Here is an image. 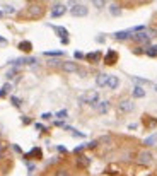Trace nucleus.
<instances>
[{
    "label": "nucleus",
    "mask_w": 157,
    "mask_h": 176,
    "mask_svg": "<svg viewBox=\"0 0 157 176\" xmlns=\"http://www.w3.org/2000/svg\"><path fill=\"white\" fill-rule=\"evenodd\" d=\"M131 94H133L135 99H142V97H145V89H143L142 85H135L133 91H131Z\"/></svg>",
    "instance_id": "nucleus-15"
},
{
    "label": "nucleus",
    "mask_w": 157,
    "mask_h": 176,
    "mask_svg": "<svg viewBox=\"0 0 157 176\" xmlns=\"http://www.w3.org/2000/svg\"><path fill=\"white\" fill-rule=\"evenodd\" d=\"M53 29H55V32H57L60 38H67L68 36V31L65 29V27H60V26H53Z\"/></svg>",
    "instance_id": "nucleus-19"
},
{
    "label": "nucleus",
    "mask_w": 157,
    "mask_h": 176,
    "mask_svg": "<svg viewBox=\"0 0 157 176\" xmlns=\"http://www.w3.org/2000/svg\"><path fill=\"white\" fill-rule=\"evenodd\" d=\"M4 11H5L7 14H14V12H16V9H14V7H11V5H5V7H4Z\"/></svg>",
    "instance_id": "nucleus-36"
},
{
    "label": "nucleus",
    "mask_w": 157,
    "mask_h": 176,
    "mask_svg": "<svg viewBox=\"0 0 157 176\" xmlns=\"http://www.w3.org/2000/svg\"><path fill=\"white\" fill-rule=\"evenodd\" d=\"M84 149H87L85 145H78V147H75V152H80V150H84Z\"/></svg>",
    "instance_id": "nucleus-42"
},
{
    "label": "nucleus",
    "mask_w": 157,
    "mask_h": 176,
    "mask_svg": "<svg viewBox=\"0 0 157 176\" xmlns=\"http://www.w3.org/2000/svg\"><path fill=\"white\" fill-rule=\"evenodd\" d=\"M12 149L16 150L17 154H22V149H21V147H19V145H12Z\"/></svg>",
    "instance_id": "nucleus-41"
},
{
    "label": "nucleus",
    "mask_w": 157,
    "mask_h": 176,
    "mask_svg": "<svg viewBox=\"0 0 157 176\" xmlns=\"http://www.w3.org/2000/svg\"><path fill=\"white\" fill-rule=\"evenodd\" d=\"M2 159H4V154H0V161H2Z\"/></svg>",
    "instance_id": "nucleus-49"
},
{
    "label": "nucleus",
    "mask_w": 157,
    "mask_h": 176,
    "mask_svg": "<svg viewBox=\"0 0 157 176\" xmlns=\"http://www.w3.org/2000/svg\"><path fill=\"white\" fill-rule=\"evenodd\" d=\"M155 144H157V134L149 135V137L143 139V142H142V145H145V147H154Z\"/></svg>",
    "instance_id": "nucleus-14"
},
{
    "label": "nucleus",
    "mask_w": 157,
    "mask_h": 176,
    "mask_svg": "<svg viewBox=\"0 0 157 176\" xmlns=\"http://www.w3.org/2000/svg\"><path fill=\"white\" fill-rule=\"evenodd\" d=\"M57 149H58V152H67V149H65V147H62V145H58Z\"/></svg>",
    "instance_id": "nucleus-43"
},
{
    "label": "nucleus",
    "mask_w": 157,
    "mask_h": 176,
    "mask_svg": "<svg viewBox=\"0 0 157 176\" xmlns=\"http://www.w3.org/2000/svg\"><path fill=\"white\" fill-rule=\"evenodd\" d=\"M55 116L58 118V120H65V118L68 116V111L67 110H62V111H58V113H55Z\"/></svg>",
    "instance_id": "nucleus-27"
},
{
    "label": "nucleus",
    "mask_w": 157,
    "mask_h": 176,
    "mask_svg": "<svg viewBox=\"0 0 157 176\" xmlns=\"http://www.w3.org/2000/svg\"><path fill=\"white\" fill-rule=\"evenodd\" d=\"M97 144H99L97 140H92V142H89V144H85V147H87V149H94V147H97Z\"/></svg>",
    "instance_id": "nucleus-34"
},
{
    "label": "nucleus",
    "mask_w": 157,
    "mask_h": 176,
    "mask_svg": "<svg viewBox=\"0 0 157 176\" xmlns=\"http://www.w3.org/2000/svg\"><path fill=\"white\" fill-rule=\"evenodd\" d=\"M78 164H80V166H89L91 164V159H89V157H85V156H80V157H78Z\"/></svg>",
    "instance_id": "nucleus-25"
},
{
    "label": "nucleus",
    "mask_w": 157,
    "mask_h": 176,
    "mask_svg": "<svg viewBox=\"0 0 157 176\" xmlns=\"http://www.w3.org/2000/svg\"><path fill=\"white\" fill-rule=\"evenodd\" d=\"M109 14H111V16H120V14H121L120 5H116V4H111V5H109Z\"/></svg>",
    "instance_id": "nucleus-20"
},
{
    "label": "nucleus",
    "mask_w": 157,
    "mask_h": 176,
    "mask_svg": "<svg viewBox=\"0 0 157 176\" xmlns=\"http://www.w3.org/2000/svg\"><path fill=\"white\" fill-rule=\"evenodd\" d=\"M92 2H94V5L97 7V9H101V7L104 5V0H92Z\"/></svg>",
    "instance_id": "nucleus-37"
},
{
    "label": "nucleus",
    "mask_w": 157,
    "mask_h": 176,
    "mask_svg": "<svg viewBox=\"0 0 157 176\" xmlns=\"http://www.w3.org/2000/svg\"><path fill=\"white\" fill-rule=\"evenodd\" d=\"M145 32H147V36L149 38H157V29L155 27H149Z\"/></svg>",
    "instance_id": "nucleus-28"
},
{
    "label": "nucleus",
    "mask_w": 157,
    "mask_h": 176,
    "mask_svg": "<svg viewBox=\"0 0 157 176\" xmlns=\"http://www.w3.org/2000/svg\"><path fill=\"white\" fill-rule=\"evenodd\" d=\"M2 89H4L5 92H11L12 91V84H11V82H5V84L2 85Z\"/></svg>",
    "instance_id": "nucleus-33"
},
{
    "label": "nucleus",
    "mask_w": 157,
    "mask_h": 176,
    "mask_svg": "<svg viewBox=\"0 0 157 176\" xmlns=\"http://www.w3.org/2000/svg\"><path fill=\"white\" fill-rule=\"evenodd\" d=\"M31 156H38V159H41L43 152H41V149H39V147H34V149H32L29 154H26V157H31Z\"/></svg>",
    "instance_id": "nucleus-21"
},
{
    "label": "nucleus",
    "mask_w": 157,
    "mask_h": 176,
    "mask_svg": "<svg viewBox=\"0 0 157 176\" xmlns=\"http://www.w3.org/2000/svg\"><path fill=\"white\" fill-rule=\"evenodd\" d=\"M17 48L21 50V51H26V53H29L32 50V43L31 41H21L19 45H17Z\"/></svg>",
    "instance_id": "nucleus-17"
},
{
    "label": "nucleus",
    "mask_w": 157,
    "mask_h": 176,
    "mask_svg": "<svg viewBox=\"0 0 157 176\" xmlns=\"http://www.w3.org/2000/svg\"><path fill=\"white\" fill-rule=\"evenodd\" d=\"M84 58L87 60L89 63H97V62L101 60V51H91V53L85 55Z\"/></svg>",
    "instance_id": "nucleus-12"
},
{
    "label": "nucleus",
    "mask_w": 157,
    "mask_h": 176,
    "mask_svg": "<svg viewBox=\"0 0 157 176\" xmlns=\"http://www.w3.org/2000/svg\"><path fill=\"white\" fill-rule=\"evenodd\" d=\"M65 12H67V7H65V5H55V7L51 9V17H53V19H57V17H62Z\"/></svg>",
    "instance_id": "nucleus-11"
},
{
    "label": "nucleus",
    "mask_w": 157,
    "mask_h": 176,
    "mask_svg": "<svg viewBox=\"0 0 157 176\" xmlns=\"http://www.w3.org/2000/svg\"><path fill=\"white\" fill-rule=\"evenodd\" d=\"M34 128H36V130H39V132H45V130H46V128H45V125H41V123H36V125H34Z\"/></svg>",
    "instance_id": "nucleus-40"
},
{
    "label": "nucleus",
    "mask_w": 157,
    "mask_h": 176,
    "mask_svg": "<svg viewBox=\"0 0 157 176\" xmlns=\"http://www.w3.org/2000/svg\"><path fill=\"white\" fill-rule=\"evenodd\" d=\"M133 110H135V103L131 99H121L118 103V111L120 113H131Z\"/></svg>",
    "instance_id": "nucleus-4"
},
{
    "label": "nucleus",
    "mask_w": 157,
    "mask_h": 176,
    "mask_svg": "<svg viewBox=\"0 0 157 176\" xmlns=\"http://www.w3.org/2000/svg\"><path fill=\"white\" fill-rule=\"evenodd\" d=\"M48 65H51V67H60L62 65V60H57V58H53L48 62Z\"/></svg>",
    "instance_id": "nucleus-32"
},
{
    "label": "nucleus",
    "mask_w": 157,
    "mask_h": 176,
    "mask_svg": "<svg viewBox=\"0 0 157 176\" xmlns=\"http://www.w3.org/2000/svg\"><path fill=\"white\" fill-rule=\"evenodd\" d=\"M60 69H62L65 74H75V72H80V69H78V65L75 63V62H62Z\"/></svg>",
    "instance_id": "nucleus-6"
},
{
    "label": "nucleus",
    "mask_w": 157,
    "mask_h": 176,
    "mask_svg": "<svg viewBox=\"0 0 157 176\" xmlns=\"http://www.w3.org/2000/svg\"><path fill=\"white\" fill-rule=\"evenodd\" d=\"M108 87H109L111 91H115L118 89V85H120V79H118V75H109V79H108Z\"/></svg>",
    "instance_id": "nucleus-13"
},
{
    "label": "nucleus",
    "mask_w": 157,
    "mask_h": 176,
    "mask_svg": "<svg viewBox=\"0 0 157 176\" xmlns=\"http://www.w3.org/2000/svg\"><path fill=\"white\" fill-rule=\"evenodd\" d=\"M36 62L38 60L34 58V57H24V58H22V63L24 65H36Z\"/></svg>",
    "instance_id": "nucleus-23"
},
{
    "label": "nucleus",
    "mask_w": 157,
    "mask_h": 176,
    "mask_svg": "<svg viewBox=\"0 0 157 176\" xmlns=\"http://www.w3.org/2000/svg\"><path fill=\"white\" fill-rule=\"evenodd\" d=\"M51 116H53L51 113H43V115H41V120H51Z\"/></svg>",
    "instance_id": "nucleus-39"
},
{
    "label": "nucleus",
    "mask_w": 157,
    "mask_h": 176,
    "mask_svg": "<svg viewBox=\"0 0 157 176\" xmlns=\"http://www.w3.org/2000/svg\"><path fill=\"white\" fill-rule=\"evenodd\" d=\"M70 14H72L73 17H85L89 14V9L85 5H82V4H75V5L70 9Z\"/></svg>",
    "instance_id": "nucleus-5"
},
{
    "label": "nucleus",
    "mask_w": 157,
    "mask_h": 176,
    "mask_svg": "<svg viewBox=\"0 0 157 176\" xmlns=\"http://www.w3.org/2000/svg\"><path fill=\"white\" fill-rule=\"evenodd\" d=\"M147 31V29H145ZM142 31V32H135V34H131V41L138 43V45H149V39L150 38L147 36V32Z\"/></svg>",
    "instance_id": "nucleus-7"
},
{
    "label": "nucleus",
    "mask_w": 157,
    "mask_h": 176,
    "mask_svg": "<svg viewBox=\"0 0 157 176\" xmlns=\"http://www.w3.org/2000/svg\"><path fill=\"white\" fill-rule=\"evenodd\" d=\"M5 96H7V92L4 89H0V97H5Z\"/></svg>",
    "instance_id": "nucleus-46"
},
{
    "label": "nucleus",
    "mask_w": 157,
    "mask_h": 176,
    "mask_svg": "<svg viewBox=\"0 0 157 176\" xmlns=\"http://www.w3.org/2000/svg\"><path fill=\"white\" fill-rule=\"evenodd\" d=\"M131 80H133V82H137L138 85H147V84H150V80H149V79H140V77H131Z\"/></svg>",
    "instance_id": "nucleus-22"
},
{
    "label": "nucleus",
    "mask_w": 157,
    "mask_h": 176,
    "mask_svg": "<svg viewBox=\"0 0 157 176\" xmlns=\"http://www.w3.org/2000/svg\"><path fill=\"white\" fill-rule=\"evenodd\" d=\"M73 57H75V58H77V60H82V58H84V57H85V55L82 53V51H75V53H73Z\"/></svg>",
    "instance_id": "nucleus-38"
},
{
    "label": "nucleus",
    "mask_w": 157,
    "mask_h": 176,
    "mask_svg": "<svg viewBox=\"0 0 157 176\" xmlns=\"http://www.w3.org/2000/svg\"><path fill=\"white\" fill-rule=\"evenodd\" d=\"M108 79H109L108 74H99L96 77V85H97V87H104V85L108 84Z\"/></svg>",
    "instance_id": "nucleus-16"
},
{
    "label": "nucleus",
    "mask_w": 157,
    "mask_h": 176,
    "mask_svg": "<svg viewBox=\"0 0 157 176\" xmlns=\"http://www.w3.org/2000/svg\"><path fill=\"white\" fill-rule=\"evenodd\" d=\"M2 16H4V12H2V11H0V19H2Z\"/></svg>",
    "instance_id": "nucleus-48"
},
{
    "label": "nucleus",
    "mask_w": 157,
    "mask_h": 176,
    "mask_svg": "<svg viewBox=\"0 0 157 176\" xmlns=\"http://www.w3.org/2000/svg\"><path fill=\"white\" fill-rule=\"evenodd\" d=\"M152 161H154V154H152L150 150H140L138 154H137V162L142 166H149L152 164Z\"/></svg>",
    "instance_id": "nucleus-2"
},
{
    "label": "nucleus",
    "mask_w": 157,
    "mask_h": 176,
    "mask_svg": "<svg viewBox=\"0 0 157 176\" xmlns=\"http://www.w3.org/2000/svg\"><path fill=\"white\" fill-rule=\"evenodd\" d=\"M11 103H12V106H16V108L21 106V99H19V97H16V96L11 97Z\"/></svg>",
    "instance_id": "nucleus-30"
},
{
    "label": "nucleus",
    "mask_w": 157,
    "mask_h": 176,
    "mask_svg": "<svg viewBox=\"0 0 157 176\" xmlns=\"http://www.w3.org/2000/svg\"><path fill=\"white\" fill-rule=\"evenodd\" d=\"M154 91H155V92H157V84H155V85H154Z\"/></svg>",
    "instance_id": "nucleus-47"
},
{
    "label": "nucleus",
    "mask_w": 157,
    "mask_h": 176,
    "mask_svg": "<svg viewBox=\"0 0 157 176\" xmlns=\"http://www.w3.org/2000/svg\"><path fill=\"white\" fill-rule=\"evenodd\" d=\"M0 45H7V39H5V38L0 36Z\"/></svg>",
    "instance_id": "nucleus-45"
},
{
    "label": "nucleus",
    "mask_w": 157,
    "mask_h": 176,
    "mask_svg": "<svg viewBox=\"0 0 157 176\" xmlns=\"http://www.w3.org/2000/svg\"><path fill=\"white\" fill-rule=\"evenodd\" d=\"M16 74H17V69H16V67H14V69H11V70H9V72H7V74H5V77H7V79H9V80H11L12 77H16Z\"/></svg>",
    "instance_id": "nucleus-29"
},
{
    "label": "nucleus",
    "mask_w": 157,
    "mask_h": 176,
    "mask_svg": "<svg viewBox=\"0 0 157 176\" xmlns=\"http://www.w3.org/2000/svg\"><path fill=\"white\" fill-rule=\"evenodd\" d=\"M55 176H72V174L68 173V169H65V168H60V169H57Z\"/></svg>",
    "instance_id": "nucleus-26"
},
{
    "label": "nucleus",
    "mask_w": 157,
    "mask_h": 176,
    "mask_svg": "<svg viewBox=\"0 0 157 176\" xmlns=\"http://www.w3.org/2000/svg\"><path fill=\"white\" fill-rule=\"evenodd\" d=\"M80 104H91V106H96L99 103V92L97 91H87L85 94L78 97Z\"/></svg>",
    "instance_id": "nucleus-1"
},
{
    "label": "nucleus",
    "mask_w": 157,
    "mask_h": 176,
    "mask_svg": "<svg viewBox=\"0 0 157 176\" xmlns=\"http://www.w3.org/2000/svg\"><path fill=\"white\" fill-rule=\"evenodd\" d=\"M63 51L62 50H57V51H45V57H63Z\"/></svg>",
    "instance_id": "nucleus-24"
},
{
    "label": "nucleus",
    "mask_w": 157,
    "mask_h": 176,
    "mask_svg": "<svg viewBox=\"0 0 157 176\" xmlns=\"http://www.w3.org/2000/svg\"><path fill=\"white\" fill-rule=\"evenodd\" d=\"M137 2H145V0H137Z\"/></svg>",
    "instance_id": "nucleus-50"
},
{
    "label": "nucleus",
    "mask_w": 157,
    "mask_h": 176,
    "mask_svg": "<svg viewBox=\"0 0 157 176\" xmlns=\"http://www.w3.org/2000/svg\"><path fill=\"white\" fill-rule=\"evenodd\" d=\"M43 12H45V7L39 5V4H32V5L27 7V16L32 17V19H38V17H41Z\"/></svg>",
    "instance_id": "nucleus-3"
},
{
    "label": "nucleus",
    "mask_w": 157,
    "mask_h": 176,
    "mask_svg": "<svg viewBox=\"0 0 157 176\" xmlns=\"http://www.w3.org/2000/svg\"><path fill=\"white\" fill-rule=\"evenodd\" d=\"M5 149H7V144L4 142V140H0V154H4V152H5Z\"/></svg>",
    "instance_id": "nucleus-35"
},
{
    "label": "nucleus",
    "mask_w": 157,
    "mask_h": 176,
    "mask_svg": "<svg viewBox=\"0 0 157 176\" xmlns=\"http://www.w3.org/2000/svg\"><path fill=\"white\" fill-rule=\"evenodd\" d=\"M131 29H125V31H118L113 34V38L115 39H118V41H126V39H131Z\"/></svg>",
    "instance_id": "nucleus-8"
},
{
    "label": "nucleus",
    "mask_w": 157,
    "mask_h": 176,
    "mask_svg": "<svg viewBox=\"0 0 157 176\" xmlns=\"http://www.w3.org/2000/svg\"><path fill=\"white\" fill-rule=\"evenodd\" d=\"M116 60H118V53H116L115 50H109V51L106 53V57H104V63L106 65H115Z\"/></svg>",
    "instance_id": "nucleus-9"
},
{
    "label": "nucleus",
    "mask_w": 157,
    "mask_h": 176,
    "mask_svg": "<svg viewBox=\"0 0 157 176\" xmlns=\"http://www.w3.org/2000/svg\"><path fill=\"white\" fill-rule=\"evenodd\" d=\"M70 134H72L73 137H78V139H84V137H85V135L82 134V132H77L75 128H72V130H70Z\"/></svg>",
    "instance_id": "nucleus-31"
},
{
    "label": "nucleus",
    "mask_w": 157,
    "mask_h": 176,
    "mask_svg": "<svg viewBox=\"0 0 157 176\" xmlns=\"http://www.w3.org/2000/svg\"><path fill=\"white\" fill-rule=\"evenodd\" d=\"M55 125H57V127H63V122H62V120H57V122H55Z\"/></svg>",
    "instance_id": "nucleus-44"
},
{
    "label": "nucleus",
    "mask_w": 157,
    "mask_h": 176,
    "mask_svg": "<svg viewBox=\"0 0 157 176\" xmlns=\"http://www.w3.org/2000/svg\"><path fill=\"white\" fill-rule=\"evenodd\" d=\"M145 55L150 57V58H155L157 57V45H150L149 48H145Z\"/></svg>",
    "instance_id": "nucleus-18"
},
{
    "label": "nucleus",
    "mask_w": 157,
    "mask_h": 176,
    "mask_svg": "<svg viewBox=\"0 0 157 176\" xmlns=\"http://www.w3.org/2000/svg\"><path fill=\"white\" fill-rule=\"evenodd\" d=\"M96 110H97V113H101V115H104V113H108L109 111V108H111V104H109V101H99L97 104H96Z\"/></svg>",
    "instance_id": "nucleus-10"
}]
</instances>
